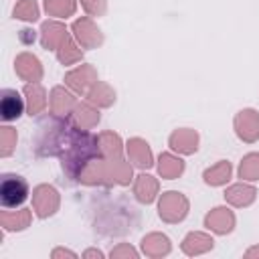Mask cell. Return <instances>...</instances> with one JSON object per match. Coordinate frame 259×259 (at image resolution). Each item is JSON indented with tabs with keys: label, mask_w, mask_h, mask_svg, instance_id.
<instances>
[{
	"label": "cell",
	"mask_w": 259,
	"mask_h": 259,
	"mask_svg": "<svg viewBox=\"0 0 259 259\" xmlns=\"http://www.w3.org/2000/svg\"><path fill=\"white\" fill-rule=\"evenodd\" d=\"M95 158H101L99 152V144H97V136L87 132V130H79L75 127L71 142L67 144L65 152L59 156L61 160V168L69 178H75L81 174V170L93 162Z\"/></svg>",
	"instance_id": "6da1fadb"
},
{
	"label": "cell",
	"mask_w": 259,
	"mask_h": 259,
	"mask_svg": "<svg viewBox=\"0 0 259 259\" xmlns=\"http://www.w3.org/2000/svg\"><path fill=\"white\" fill-rule=\"evenodd\" d=\"M75 125L69 117L51 115L49 121L38 125V136L34 140V150L38 156H61L71 142Z\"/></svg>",
	"instance_id": "7a4b0ae2"
},
{
	"label": "cell",
	"mask_w": 259,
	"mask_h": 259,
	"mask_svg": "<svg viewBox=\"0 0 259 259\" xmlns=\"http://www.w3.org/2000/svg\"><path fill=\"white\" fill-rule=\"evenodd\" d=\"M158 217L166 225H178L188 217L190 200L178 190H166L158 196Z\"/></svg>",
	"instance_id": "3957f363"
},
{
	"label": "cell",
	"mask_w": 259,
	"mask_h": 259,
	"mask_svg": "<svg viewBox=\"0 0 259 259\" xmlns=\"http://www.w3.org/2000/svg\"><path fill=\"white\" fill-rule=\"evenodd\" d=\"M28 182L20 174L6 172L0 180V202L4 208H20L22 202L28 198Z\"/></svg>",
	"instance_id": "277c9868"
},
{
	"label": "cell",
	"mask_w": 259,
	"mask_h": 259,
	"mask_svg": "<svg viewBox=\"0 0 259 259\" xmlns=\"http://www.w3.org/2000/svg\"><path fill=\"white\" fill-rule=\"evenodd\" d=\"M71 34L73 38L79 42V47L83 51H93V49H99L105 40L101 28L97 26V22L91 18V16H81V18H75L73 24H71Z\"/></svg>",
	"instance_id": "5b68a950"
},
{
	"label": "cell",
	"mask_w": 259,
	"mask_h": 259,
	"mask_svg": "<svg viewBox=\"0 0 259 259\" xmlns=\"http://www.w3.org/2000/svg\"><path fill=\"white\" fill-rule=\"evenodd\" d=\"M30 200H32L34 217H38V219H49V217L57 214V210L61 208V194L53 184L34 186Z\"/></svg>",
	"instance_id": "8992f818"
},
{
	"label": "cell",
	"mask_w": 259,
	"mask_h": 259,
	"mask_svg": "<svg viewBox=\"0 0 259 259\" xmlns=\"http://www.w3.org/2000/svg\"><path fill=\"white\" fill-rule=\"evenodd\" d=\"M63 81H65V85H67L75 95L85 97L87 91L99 81V75H97V69H95L91 63H81V65L73 67L71 71H67Z\"/></svg>",
	"instance_id": "52a82bcc"
},
{
	"label": "cell",
	"mask_w": 259,
	"mask_h": 259,
	"mask_svg": "<svg viewBox=\"0 0 259 259\" xmlns=\"http://www.w3.org/2000/svg\"><path fill=\"white\" fill-rule=\"evenodd\" d=\"M233 130L243 144H255L259 140V111L243 107L233 117Z\"/></svg>",
	"instance_id": "ba28073f"
},
{
	"label": "cell",
	"mask_w": 259,
	"mask_h": 259,
	"mask_svg": "<svg viewBox=\"0 0 259 259\" xmlns=\"http://www.w3.org/2000/svg\"><path fill=\"white\" fill-rule=\"evenodd\" d=\"M204 229L210 231L212 235H231L237 227V217L235 212L225 204V206H214L210 208L206 214H204V221H202Z\"/></svg>",
	"instance_id": "9c48e42d"
},
{
	"label": "cell",
	"mask_w": 259,
	"mask_h": 259,
	"mask_svg": "<svg viewBox=\"0 0 259 259\" xmlns=\"http://www.w3.org/2000/svg\"><path fill=\"white\" fill-rule=\"evenodd\" d=\"M14 73L24 83H40L42 75H45V69H42V63L36 55L28 53V51H22L14 59Z\"/></svg>",
	"instance_id": "30bf717a"
},
{
	"label": "cell",
	"mask_w": 259,
	"mask_h": 259,
	"mask_svg": "<svg viewBox=\"0 0 259 259\" xmlns=\"http://www.w3.org/2000/svg\"><path fill=\"white\" fill-rule=\"evenodd\" d=\"M77 103V95L67 85H55L49 93V113L55 117H69Z\"/></svg>",
	"instance_id": "8fae6325"
},
{
	"label": "cell",
	"mask_w": 259,
	"mask_h": 259,
	"mask_svg": "<svg viewBox=\"0 0 259 259\" xmlns=\"http://www.w3.org/2000/svg\"><path fill=\"white\" fill-rule=\"evenodd\" d=\"M198 144H200V136L196 130L192 127H178L168 136V146L172 152L180 154V156H192L198 152Z\"/></svg>",
	"instance_id": "7c38bea8"
},
{
	"label": "cell",
	"mask_w": 259,
	"mask_h": 259,
	"mask_svg": "<svg viewBox=\"0 0 259 259\" xmlns=\"http://www.w3.org/2000/svg\"><path fill=\"white\" fill-rule=\"evenodd\" d=\"M125 156L138 170H150L152 166H156L152 148L144 138H130L125 142Z\"/></svg>",
	"instance_id": "4fadbf2b"
},
{
	"label": "cell",
	"mask_w": 259,
	"mask_h": 259,
	"mask_svg": "<svg viewBox=\"0 0 259 259\" xmlns=\"http://www.w3.org/2000/svg\"><path fill=\"white\" fill-rule=\"evenodd\" d=\"M132 190H134V196L140 204H152L158 200L160 196V180L152 174H148L146 170H142L134 182H132Z\"/></svg>",
	"instance_id": "5bb4252c"
},
{
	"label": "cell",
	"mask_w": 259,
	"mask_h": 259,
	"mask_svg": "<svg viewBox=\"0 0 259 259\" xmlns=\"http://www.w3.org/2000/svg\"><path fill=\"white\" fill-rule=\"evenodd\" d=\"M140 251H142V255H146L150 259H162V257H168L172 253V241L166 233L152 231V233L142 237Z\"/></svg>",
	"instance_id": "9a60e30c"
},
{
	"label": "cell",
	"mask_w": 259,
	"mask_h": 259,
	"mask_svg": "<svg viewBox=\"0 0 259 259\" xmlns=\"http://www.w3.org/2000/svg\"><path fill=\"white\" fill-rule=\"evenodd\" d=\"M223 196H225V202L229 206L247 208V206H251L257 200V188L251 182L241 180V182H235V184L227 186L225 192H223Z\"/></svg>",
	"instance_id": "2e32d148"
},
{
	"label": "cell",
	"mask_w": 259,
	"mask_h": 259,
	"mask_svg": "<svg viewBox=\"0 0 259 259\" xmlns=\"http://www.w3.org/2000/svg\"><path fill=\"white\" fill-rule=\"evenodd\" d=\"M77 182H81L85 186H113L111 178H109L107 160L105 158H95L93 162H89L81 170V174L77 176Z\"/></svg>",
	"instance_id": "e0dca14e"
},
{
	"label": "cell",
	"mask_w": 259,
	"mask_h": 259,
	"mask_svg": "<svg viewBox=\"0 0 259 259\" xmlns=\"http://www.w3.org/2000/svg\"><path fill=\"white\" fill-rule=\"evenodd\" d=\"M26 111L24 95H20L16 89H4L0 95V117L4 123L16 121Z\"/></svg>",
	"instance_id": "ac0fdd59"
},
{
	"label": "cell",
	"mask_w": 259,
	"mask_h": 259,
	"mask_svg": "<svg viewBox=\"0 0 259 259\" xmlns=\"http://www.w3.org/2000/svg\"><path fill=\"white\" fill-rule=\"evenodd\" d=\"M214 247V239L208 233L204 231H190L184 235L182 243H180V251L186 255V257H198V255H204L208 251H212Z\"/></svg>",
	"instance_id": "d6986e66"
},
{
	"label": "cell",
	"mask_w": 259,
	"mask_h": 259,
	"mask_svg": "<svg viewBox=\"0 0 259 259\" xmlns=\"http://www.w3.org/2000/svg\"><path fill=\"white\" fill-rule=\"evenodd\" d=\"M69 119H71V123H73L75 127L91 132L93 127L99 125L101 113H99V107H95L93 103H89V101L85 99V101H79V103L75 105V109H73V113L69 115Z\"/></svg>",
	"instance_id": "ffe728a7"
},
{
	"label": "cell",
	"mask_w": 259,
	"mask_h": 259,
	"mask_svg": "<svg viewBox=\"0 0 259 259\" xmlns=\"http://www.w3.org/2000/svg\"><path fill=\"white\" fill-rule=\"evenodd\" d=\"M156 170H158V176L162 180H176L184 174L186 170V162L182 160L180 154L176 152H162L156 160Z\"/></svg>",
	"instance_id": "44dd1931"
},
{
	"label": "cell",
	"mask_w": 259,
	"mask_h": 259,
	"mask_svg": "<svg viewBox=\"0 0 259 259\" xmlns=\"http://www.w3.org/2000/svg\"><path fill=\"white\" fill-rule=\"evenodd\" d=\"M32 206L30 208H4L0 214V225L6 233H20L26 231L32 223Z\"/></svg>",
	"instance_id": "7402d4cb"
},
{
	"label": "cell",
	"mask_w": 259,
	"mask_h": 259,
	"mask_svg": "<svg viewBox=\"0 0 259 259\" xmlns=\"http://www.w3.org/2000/svg\"><path fill=\"white\" fill-rule=\"evenodd\" d=\"M40 45H42V49H47V51H57L59 49V45L71 34L69 30H67V26L61 22V20H57V18H51V20H45L42 24H40Z\"/></svg>",
	"instance_id": "603a6c76"
},
{
	"label": "cell",
	"mask_w": 259,
	"mask_h": 259,
	"mask_svg": "<svg viewBox=\"0 0 259 259\" xmlns=\"http://www.w3.org/2000/svg\"><path fill=\"white\" fill-rule=\"evenodd\" d=\"M22 95L26 101V113L30 117L40 115L49 107V93L40 83H24Z\"/></svg>",
	"instance_id": "cb8c5ba5"
},
{
	"label": "cell",
	"mask_w": 259,
	"mask_h": 259,
	"mask_svg": "<svg viewBox=\"0 0 259 259\" xmlns=\"http://www.w3.org/2000/svg\"><path fill=\"white\" fill-rule=\"evenodd\" d=\"M97 144H99L101 158H107V160L123 158L125 144H123V140H121V136H119L117 132H113V130L99 132V134H97Z\"/></svg>",
	"instance_id": "d4e9b609"
},
{
	"label": "cell",
	"mask_w": 259,
	"mask_h": 259,
	"mask_svg": "<svg viewBox=\"0 0 259 259\" xmlns=\"http://www.w3.org/2000/svg\"><path fill=\"white\" fill-rule=\"evenodd\" d=\"M233 176V164L229 160H219L217 164L208 166L204 172H202V180L206 186H212V188H219V186H227L229 180Z\"/></svg>",
	"instance_id": "484cf974"
},
{
	"label": "cell",
	"mask_w": 259,
	"mask_h": 259,
	"mask_svg": "<svg viewBox=\"0 0 259 259\" xmlns=\"http://www.w3.org/2000/svg\"><path fill=\"white\" fill-rule=\"evenodd\" d=\"M85 99H87L89 103H93L95 107H99V109H107V107H111V105L115 103L117 93H115V89H113L109 83L97 81V83L87 91Z\"/></svg>",
	"instance_id": "4316f807"
},
{
	"label": "cell",
	"mask_w": 259,
	"mask_h": 259,
	"mask_svg": "<svg viewBox=\"0 0 259 259\" xmlns=\"http://www.w3.org/2000/svg\"><path fill=\"white\" fill-rule=\"evenodd\" d=\"M83 53H85V51L79 47V42L73 38V34H69V36L59 45V49L55 51L57 61H59L61 65H65V67L75 65V63H81V61H83Z\"/></svg>",
	"instance_id": "83f0119b"
},
{
	"label": "cell",
	"mask_w": 259,
	"mask_h": 259,
	"mask_svg": "<svg viewBox=\"0 0 259 259\" xmlns=\"http://www.w3.org/2000/svg\"><path fill=\"white\" fill-rule=\"evenodd\" d=\"M237 176L245 182H259V152H249L241 158Z\"/></svg>",
	"instance_id": "f1b7e54d"
},
{
	"label": "cell",
	"mask_w": 259,
	"mask_h": 259,
	"mask_svg": "<svg viewBox=\"0 0 259 259\" xmlns=\"http://www.w3.org/2000/svg\"><path fill=\"white\" fill-rule=\"evenodd\" d=\"M45 12L57 20H65L77 12V0H45Z\"/></svg>",
	"instance_id": "f546056e"
},
{
	"label": "cell",
	"mask_w": 259,
	"mask_h": 259,
	"mask_svg": "<svg viewBox=\"0 0 259 259\" xmlns=\"http://www.w3.org/2000/svg\"><path fill=\"white\" fill-rule=\"evenodd\" d=\"M12 16L22 22H36L40 16V8L36 0H18L12 8Z\"/></svg>",
	"instance_id": "4dcf8cb0"
},
{
	"label": "cell",
	"mask_w": 259,
	"mask_h": 259,
	"mask_svg": "<svg viewBox=\"0 0 259 259\" xmlns=\"http://www.w3.org/2000/svg\"><path fill=\"white\" fill-rule=\"evenodd\" d=\"M16 142H18L16 130H14L12 125L4 123V125L0 127V156H2V158H8V156L14 152Z\"/></svg>",
	"instance_id": "1f68e13d"
},
{
	"label": "cell",
	"mask_w": 259,
	"mask_h": 259,
	"mask_svg": "<svg viewBox=\"0 0 259 259\" xmlns=\"http://www.w3.org/2000/svg\"><path fill=\"white\" fill-rule=\"evenodd\" d=\"M79 2L85 14L91 18H101L107 12V0H79Z\"/></svg>",
	"instance_id": "d6a6232c"
},
{
	"label": "cell",
	"mask_w": 259,
	"mask_h": 259,
	"mask_svg": "<svg viewBox=\"0 0 259 259\" xmlns=\"http://www.w3.org/2000/svg\"><path fill=\"white\" fill-rule=\"evenodd\" d=\"M142 251H138L136 247H132L130 243H117L111 251H109V257L111 259H138Z\"/></svg>",
	"instance_id": "836d02e7"
},
{
	"label": "cell",
	"mask_w": 259,
	"mask_h": 259,
	"mask_svg": "<svg viewBox=\"0 0 259 259\" xmlns=\"http://www.w3.org/2000/svg\"><path fill=\"white\" fill-rule=\"evenodd\" d=\"M18 38H20V42H22V45H32V42H34V38H36V34H34V30H32V28H22V30L18 32Z\"/></svg>",
	"instance_id": "e575fe53"
},
{
	"label": "cell",
	"mask_w": 259,
	"mask_h": 259,
	"mask_svg": "<svg viewBox=\"0 0 259 259\" xmlns=\"http://www.w3.org/2000/svg\"><path fill=\"white\" fill-rule=\"evenodd\" d=\"M51 257H53V259H59V257H71V259H75L77 253L71 251V249H65V247H55V249L51 251Z\"/></svg>",
	"instance_id": "d590c367"
},
{
	"label": "cell",
	"mask_w": 259,
	"mask_h": 259,
	"mask_svg": "<svg viewBox=\"0 0 259 259\" xmlns=\"http://www.w3.org/2000/svg\"><path fill=\"white\" fill-rule=\"evenodd\" d=\"M81 257H97V259H103L105 255H103V251H99V249H85V251L81 253Z\"/></svg>",
	"instance_id": "8d00e7d4"
},
{
	"label": "cell",
	"mask_w": 259,
	"mask_h": 259,
	"mask_svg": "<svg viewBox=\"0 0 259 259\" xmlns=\"http://www.w3.org/2000/svg\"><path fill=\"white\" fill-rule=\"evenodd\" d=\"M247 259H251V257H259V245H253V247H249L245 253H243Z\"/></svg>",
	"instance_id": "74e56055"
}]
</instances>
